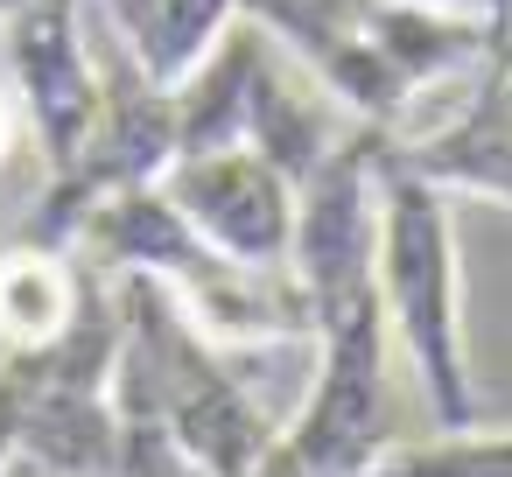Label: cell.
Listing matches in <instances>:
<instances>
[{
  "mask_svg": "<svg viewBox=\"0 0 512 477\" xmlns=\"http://www.w3.org/2000/svg\"><path fill=\"white\" fill-rule=\"evenodd\" d=\"M239 15L295 57L358 127L393 134L428 92L505 50L512 15L407 8V0H239Z\"/></svg>",
  "mask_w": 512,
  "mask_h": 477,
  "instance_id": "6da1fadb",
  "label": "cell"
},
{
  "mask_svg": "<svg viewBox=\"0 0 512 477\" xmlns=\"http://www.w3.org/2000/svg\"><path fill=\"white\" fill-rule=\"evenodd\" d=\"M78 260H92L99 274H141L155 281L211 344L225 351H267V344H309V302L288 281V267H246L232 253H218L169 197L162 183H134V190H106L78 239Z\"/></svg>",
  "mask_w": 512,
  "mask_h": 477,
  "instance_id": "7a4b0ae2",
  "label": "cell"
},
{
  "mask_svg": "<svg viewBox=\"0 0 512 477\" xmlns=\"http://www.w3.org/2000/svg\"><path fill=\"white\" fill-rule=\"evenodd\" d=\"M379 309L386 337L400 344L428 428L477 421V379L463 344V260H456V197L414 176L379 134Z\"/></svg>",
  "mask_w": 512,
  "mask_h": 477,
  "instance_id": "3957f363",
  "label": "cell"
},
{
  "mask_svg": "<svg viewBox=\"0 0 512 477\" xmlns=\"http://www.w3.org/2000/svg\"><path fill=\"white\" fill-rule=\"evenodd\" d=\"M309 344H316V365H309V386H302L295 414L281 421V449L309 477H365L400 442L393 337H386L379 295L351 302L337 316H316Z\"/></svg>",
  "mask_w": 512,
  "mask_h": 477,
  "instance_id": "277c9868",
  "label": "cell"
},
{
  "mask_svg": "<svg viewBox=\"0 0 512 477\" xmlns=\"http://www.w3.org/2000/svg\"><path fill=\"white\" fill-rule=\"evenodd\" d=\"M379 260V127H351L302 183H295V232H288V281L316 316L372 302Z\"/></svg>",
  "mask_w": 512,
  "mask_h": 477,
  "instance_id": "5b68a950",
  "label": "cell"
},
{
  "mask_svg": "<svg viewBox=\"0 0 512 477\" xmlns=\"http://www.w3.org/2000/svg\"><path fill=\"white\" fill-rule=\"evenodd\" d=\"M386 148L435 190L512 211V36L498 57H484L456 85L428 92L386 134Z\"/></svg>",
  "mask_w": 512,
  "mask_h": 477,
  "instance_id": "8992f818",
  "label": "cell"
},
{
  "mask_svg": "<svg viewBox=\"0 0 512 477\" xmlns=\"http://www.w3.org/2000/svg\"><path fill=\"white\" fill-rule=\"evenodd\" d=\"M0 29H8V92L43 155V176H71L99 120V50L85 0H29Z\"/></svg>",
  "mask_w": 512,
  "mask_h": 477,
  "instance_id": "52a82bcc",
  "label": "cell"
},
{
  "mask_svg": "<svg viewBox=\"0 0 512 477\" xmlns=\"http://www.w3.org/2000/svg\"><path fill=\"white\" fill-rule=\"evenodd\" d=\"M162 197L232 260L246 267H288V232H295V183L260 155V148H204L176 155L162 176Z\"/></svg>",
  "mask_w": 512,
  "mask_h": 477,
  "instance_id": "ba28073f",
  "label": "cell"
},
{
  "mask_svg": "<svg viewBox=\"0 0 512 477\" xmlns=\"http://www.w3.org/2000/svg\"><path fill=\"white\" fill-rule=\"evenodd\" d=\"M358 120L295 64L281 57L274 43L260 50V71H253V92H246V148H260L288 183H302Z\"/></svg>",
  "mask_w": 512,
  "mask_h": 477,
  "instance_id": "9c48e42d",
  "label": "cell"
},
{
  "mask_svg": "<svg viewBox=\"0 0 512 477\" xmlns=\"http://www.w3.org/2000/svg\"><path fill=\"white\" fill-rule=\"evenodd\" d=\"M85 22H99V36L141 78L176 92L239 22V0H85Z\"/></svg>",
  "mask_w": 512,
  "mask_h": 477,
  "instance_id": "30bf717a",
  "label": "cell"
},
{
  "mask_svg": "<svg viewBox=\"0 0 512 477\" xmlns=\"http://www.w3.org/2000/svg\"><path fill=\"white\" fill-rule=\"evenodd\" d=\"M99 288H106V274L92 260H78L71 246L8 239L0 246V351L57 344Z\"/></svg>",
  "mask_w": 512,
  "mask_h": 477,
  "instance_id": "8fae6325",
  "label": "cell"
},
{
  "mask_svg": "<svg viewBox=\"0 0 512 477\" xmlns=\"http://www.w3.org/2000/svg\"><path fill=\"white\" fill-rule=\"evenodd\" d=\"M365 477H512V428L470 421V428L400 435Z\"/></svg>",
  "mask_w": 512,
  "mask_h": 477,
  "instance_id": "7c38bea8",
  "label": "cell"
},
{
  "mask_svg": "<svg viewBox=\"0 0 512 477\" xmlns=\"http://www.w3.org/2000/svg\"><path fill=\"white\" fill-rule=\"evenodd\" d=\"M29 127H22V106H15V92L8 85H0V162H8L15 155V141H22Z\"/></svg>",
  "mask_w": 512,
  "mask_h": 477,
  "instance_id": "4fadbf2b",
  "label": "cell"
},
{
  "mask_svg": "<svg viewBox=\"0 0 512 477\" xmlns=\"http://www.w3.org/2000/svg\"><path fill=\"white\" fill-rule=\"evenodd\" d=\"M239 477H309V470H302V463H295V456H288V449H281V442H274V449H267V456H260V463H246V470H239Z\"/></svg>",
  "mask_w": 512,
  "mask_h": 477,
  "instance_id": "5bb4252c",
  "label": "cell"
},
{
  "mask_svg": "<svg viewBox=\"0 0 512 477\" xmlns=\"http://www.w3.org/2000/svg\"><path fill=\"white\" fill-rule=\"evenodd\" d=\"M407 8H456V15H512V0H407Z\"/></svg>",
  "mask_w": 512,
  "mask_h": 477,
  "instance_id": "9a60e30c",
  "label": "cell"
},
{
  "mask_svg": "<svg viewBox=\"0 0 512 477\" xmlns=\"http://www.w3.org/2000/svg\"><path fill=\"white\" fill-rule=\"evenodd\" d=\"M29 8V0H0V22H8V15H22Z\"/></svg>",
  "mask_w": 512,
  "mask_h": 477,
  "instance_id": "2e32d148",
  "label": "cell"
},
{
  "mask_svg": "<svg viewBox=\"0 0 512 477\" xmlns=\"http://www.w3.org/2000/svg\"><path fill=\"white\" fill-rule=\"evenodd\" d=\"M8 477H36V470H22V463H8Z\"/></svg>",
  "mask_w": 512,
  "mask_h": 477,
  "instance_id": "e0dca14e",
  "label": "cell"
}]
</instances>
